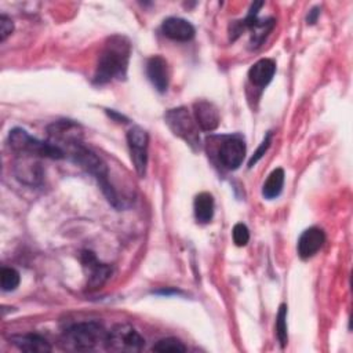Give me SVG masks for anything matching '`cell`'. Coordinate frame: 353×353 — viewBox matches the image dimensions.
Instances as JSON below:
<instances>
[{
	"mask_svg": "<svg viewBox=\"0 0 353 353\" xmlns=\"http://www.w3.org/2000/svg\"><path fill=\"white\" fill-rule=\"evenodd\" d=\"M127 143L130 149L131 161L139 176H145L148 167V148H149V134L139 125H132L127 131Z\"/></svg>",
	"mask_w": 353,
	"mask_h": 353,
	"instance_id": "cell-8",
	"label": "cell"
},
{
	"mask_svg": "<svg viewBox=\"0 0 353 353\" xmlns=\"http://www.w3.org/2000/svg\"><path fill=\"white\" fill-rule=\"evenodd\" d=\"M164 120L172 134L182 138L193 150H199L201 148L199 125L186 108L179 106L167 110Z\"/></svg>",
	"mask_w": 353,
	"mask_h": 353,
	"instance_id": "cell-6",
	"label": "cell"
},
{
	"mask_svg": "<svg viewBox=\"0 0 353 353\" xmlns=\"http://www.w3.org/2000/svg\"><path fill=\"white\" fill-rule=\"evenodd\" d=\"M8 145L10 148L18 153L25 156H37L47 159H63L65 152L62 148L57 146L48 141H40L32 135H29L22 128H12L8 134Z\"/></svg>",
	"mask_w": 353,
	"mask_h": 353,
	"instance_id": "cell-5",
	"label": "cell"
},
{
	"mask_svg": "<svg viewBox=\"0 0 353 353\" xmlns=\"http://www.w3.org/2000/svg\"><path fill=\"white\" fill-rule=\"evenodd\" d=\"M194 218L199 223H208L214 216V197L208 192L196 194L193 201Z\"/></svg>",
	"mask_w": 353,
	"mask_h": 353,
	"instance_id": "cell-16",
	"label": "cell"
},
{
	"mask_svg": "<svg viewBox=\"0 0 353 353\" xmlns=\"http://www.w3.org/2000/svg\"><path fill=\"white\" fill-rule=\"evenodd\" d=\"M284 186V170L283 168H274L266 178V181L262 185V196L266 200L276 199L280 196Z\"/></svg>",
	"mask_w": 353,
	"mask_h": 353,
	"instance_id": "cell-17",
	"label": "cell"
},
{
	"mask_svg": "<svg viewBox=\"0 0 353 353\" xmlns=\"http://www.w3.org/2000/svg\"><path fill=\"white\" fill-rule=\"evenodd\" d=\"M319 15H320V8H319V7H313V8L309 11L307 17H306L307 23H309V25L316 23V21H317V17H319Z\"/></svg>",
	"mask_w": 353,
	"mask_h": 353,
	"instance_id": "cell-25",
	"label": "cell"
},
{
	"mask_svg": "<svg viewBox=\"0 0 353 353\" xmlns=\"http://www.w3.org/2000/svg\"><path fill=\"white\" fill-rule=\"evenodd\" d=\"M131 55V43L121 34L108 37L99 54L94 79L95 84H106L114 79L123 80L127 74Z\"/></svg>",
	"mask_w": 353,
	"mask_h": 353,
	"instance_id": "cell-1",
	"label": "cell"
},
{
	"mask_svg": "<svg viewBox=\"0 0 353 353\" xmlns=\"http://www.w3.org/2000/svg\"><path fill=\"white\" fill-rule=\"evenodd\" d=\"M21 281V276L18 270L14 268H3L0 272V283H1V290L4 292L14 291Z\"/></svg>",
	"mask_w": 353,
	"mask_h": 353,
	"instance_id": "cell-20",
	"label": "cell"
},
{
	"mask_svg": "<svg viewBox=\"0 0 353 353\" xmlns=\"http://www.w3.org/2000/svg\"><path fill=\"white\" fill-rule=\"evenodd\" d=\"M81 265L87 274V287L90 290H97L102 287L112 274V268L101 263L97 259L95 254L88 250L81 252Z\"/></svg>",
	"mask_w": 353,
	"mask_h": 353,
	"instance_id": "cell-9",
	"label": "cell"
},
{
	"mask_svg": "<svg viewBox=\"0 0 353 353\" xmlns=\"http://www.w3.org/2000/svg\"><path fill=\"white\" fill-rule=\"evenodd\" d=\"M193 119L200 130L211 132L219 125V112L216 106L205 99L196 101L193 103Z\"/></svg>",
	"mask_w": 353,
	"mask_h": 353,
	"instance_id": "cell-11",
	"label": "cell"
},
{
	"mask_svg": "<svg viewBox=\"0 0 353 353\" xmlns=\"http://www.w3.org/2000/svg\"><path fill=\"white\" fill-rule=\"evenodd\" d=\"M276 335L280 342V346L284 347L288 342L287 335V305L281 303L276 316Z\"/></svg>",
	"mask_w": 353,
	"mask_h": 353,
	"instance_id": "cell-19",
	"label": "cell"
},
{
	"mask_svg": "<svg viewBox=\"0 0 353 353\" xmlns=\"http://www.w3.org/2000/svg\"><path fill=\"white\" fill-rule=\"evenodd\" d=\"M68 146L69 154L73 159L74 163L80 164L87 172H90L91 175H94L102 189V192L105 193V196L108 197V200L116 207V208H121L123 204L120 203V199L116 193V190L113 189L112 183L109 182V176H108V167L106 164L102 161L101 157H98L91 149H88L87 146H84L80 139H73L68 143H65Z\"/></svg>",
	"mask_w": 353,
	"mask_h": 353,
	"instance_id": "cell-2",
	"label": "cell"
},
{
	"mask_svg": "<svg viewBox=\"0 0 353 353\" xmlns=\"http://www.w3.org/2000/svg\"><path fill=\"white\" fill-rule=\"evenodd\" d=\"M325 241V233L323 229L317 228V226H312L307 228L306 230L302 232V234L298 239V255L301 256V259H309L312 256H314L319 250L323 247Z\"/></svg>",
	"mask_w": 353,
	"mask_h": 353,
	"instance_id": "cell-10",
	"label": "cell"
},
{
	"mask_svg": "<svg viewBox=\"0 0 353 353\" xmlns=\"http://www.w3.org/2000/svg\"><path fill=\"white\" fill-rule=\"evenodd\" d=\"M276 73V63L270 58L256 61L248 70V80L256 87H266Z\"/></svg>",
	"mask_w": 353,
	"mask_h": 353,
	"instance_id": "cell-14",
	"label": "cell"
},
{
	"mask_svg": "<svg viewBox=\"0 0 353 353\" xmlns=\"http://www.w3.org/2000/svg\"><path fill=\"white\" fill-rule=\"evenodd\" d=\"M108 331L98 321H81L69 327L62 335V346L68 350L87 352L105 343Z\"/></svg>",
	"mask_w": 353,
	"mask_h": 353,
	"instance_id": "cell-3",
	"label": "cell"
},
{
	"mask_svg": "<svg viewBox=\"0 0 353 353\" xmlns=\"http://www.w3.org/2000/svg\"><path fill=\"white\" fill-rule=\"evenodd\" d=\"M14 30V23L11 18L1 14L0 15V41H4Z\"/></svg>",
	"mask_w": 353,
	"mask_h": 353,
	"instance_id": "cell-24",
	"label": "cell"
},
{
	"mask_svg": "<svg viewBox=\"0 0 353 353\" xmlns=\"http://www.w3.org/2000/svg\"><path fill=\"white\" fill-rule=\"evenodd\" d=\"M270 142H272V132L269 131V132L263 137V139H262L261 145L258 146V149L254 152V154H252L251 159L248 160V167H250V168H252V167L263 157V154L266 153V150H268L269 146H270Z\"/></svg>",
	"mask_w": 353,
	"mask_h": 353,
	"instance_id": "cell-23",
	"label": "cell"
},
{
	"mask_svg": "<svg viewBox=\"0 0 353 353\" xmlns=\"http://www.w3.org/2000/svg\"><path fill=\"white\" fill-rule=\"evenodd\" d=\"M105 349L110 352L121 353H135L141 352L145 346L143 336L130 324H116L110 331H108Z\"/></svg>",
	"mask_w": 353,
	"mask_h": 353,
	"instance_id": "cell-7",
	"label": "cell"
},
{
	"mask_svg": "<svg viewBox=\"0 0 353 353\" xmlns=\"http://www.w3.org/2000/svg\"><path fill=\"white\" fill-rule=\"evenodd\" d=\"M276 25V21L273 18L268 19H258V22L250 29L251 30V39H250V48L255 50L261 47V44L266 40L269 33L273 30Z\"/></svg>",
	"mask_w": 353,
	"mask_h": 353,
	"instance_id": "cell-18",
	"label": "cell"
},
{
	"mask_svg": "<svg viewBox=\"0 0 353 353\" xmlns=\"http://www.w3.org/2000/svg\"><path fill=\"white\" fill-rule=\"evenodd\" d=\"M161 30L164 36L175 41H189L196 33L194 26L189 21L178 17L165 18L161 23Z\"/></svg>",
	"mask_w": 353,
	"mask_h": 353,
	"instance_id": "cell-13",
	"label": "cell"
},
{
	"mask_svg": "<svg viewBox=\"0 0 353 353\" xmlns=\"http://www.w3.org/2000/svg\"><path fill=\"white\" fill-rule=\"evenodd\" d=\"M152 350L154 352H171V353H178V352H186V346L183 345L182 341L174 336H168L164 339H160L157 343L153 345Z\"/></svg>",
	"mask_w": 353,
	"mask_h": 353,
	"instance_id": "cell-21",
	"label": "cell"
},
{
	"mask_svg": "<svg viewBox=\"0 0 353 353\" xmlns=\"http://www.w3.org/2000/svg\"><path fill=\"white\" fill-rule=\"evenodd\" d=\"M14 346H17L22 352L30 353H47L51 352V345L48 341L37 334H25V335H14L10 339Z\"/></svg>",
	"mask_w": 353,
	"mask_h": 353,
	"instance_id": "cell-15",
	"label": "cell"
},
{
	"mask_svg": "<svg viewBox=\"0 0 353 353\" xmlns=\"http://www.w3.org/2000/svg\"><path fill=\"white\" fill-rule=\"evenodd\" d=\"M146 76L159 92H165L170 83V70L167 61L160 55H153L146 62Z\"/></svg>",
	"mask_w": 353,
	"mask_h": 353,
	"instance_id": "cell-12",
	"label": "cell"
},
{
	"mask_svg": "<svg viewBox=\"0 0 353 353\" xmlns=\"http://www.w3.org/2000/svg\"><path fill=\"white\" fill-rule=\"evenodd\" d=\"M108 114H109L112 119L117 120L119 123H121V120H125V121H127V119H125L123 114H120V113H117V112H114V110H108Z\"/></svg>",
	"mask_w": 353,
	"mask_h": 353,
	"instance_id": "cell-26",
	"label": "cell"
},
{
	"mask_svg": "<svg viewBox=\"0 0 353 353\" xmlns=\"http://www.w3.org/2000/svg\"><path fill=\"white\" fill-rule=\"evenodd\" d=\"M232 236H233V241L237 247H244V245H247V243L250 240L248 228L244 223H236L233 226Z\"/></svg>",
	"mask_w": 353,
	"mask_h": 353,
	"instance_id": "cell-22",
	"label": "cell"
},
{
	"mask_svg": "<svg viewBox=\"0 0 353 353\" xmlns=\"http://www.w3.org/2000/svg\"><path fill=\"white\" fill-rule=\"evenodd\" d=\"M218 164L225 170H237L245 157V142L240 134L212 135L207 138Z\"/></svg>",
	"mask_w": 353,
	"mask_h": 353,
	"instance_id": "cell-4",
	"label": "cell"
}]
</instances>
